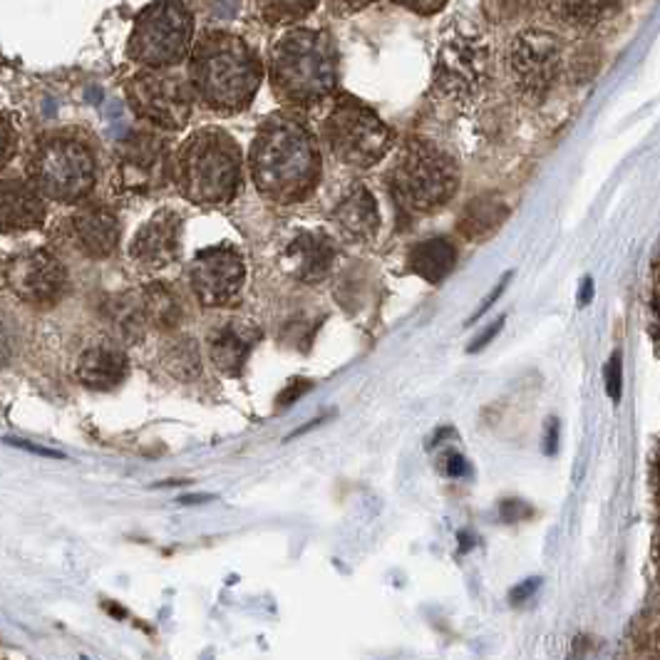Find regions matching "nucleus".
Listing matches in <instances>:
<instances>
[{"mask_svg":"<svg viewBox=\"0 0 660 660\" xmlns=\"http://www.w3.org/2000/svg\"><path fill=\"white\" fill-rule=\"evenodd\" d=\"M181 244V216L177 212H159L132 238L130 256L147 271L167 269L177 261Z\"/></svg>","mask_w":660,"mask_h":660,"instance_id":"nucleus-14","label":"nucleus"},{"mask_svg":"<svg viewBox=\"0 0 660 660\" xmlns=\"http://www.w3.org/2000/svg\"><path fill=\"white\" fill-rule=\"evenodd\" d=\"M395 3L407 5L410 11H415V13L429 15V13H437L439 8L445 5V0H395Z\"/></svg>","mask_w":660,"mask_h":660,"instance_id":"nucleus-36","label":"nucleus"},{"mask_svg":"<svg viewBox=\"0 0 660 660\" xmlns=\"http://www.w3.org/2000/svg\"><path fill=\"white\" fill-rule=\"evenodd\" d=\"M390 187L398 204L407 212L427 214L447 204L457 189V167L443 149L413 142L390 171Z\"/></svg>","mask_w":660,"mask_h":660,"instance_id":"nucleus-5","label":"nucleus"},{"mask_svg":"<svg viewBox=\"0 0 660 660\" xmlns=\"http://www.w3.org/2000/svg\"><path fill=\"white\" fill-rule=\"evenodd\" d=\"M276 94L291 104H313L336 88V53L331 37L318 31L286 33L271 57Z\"/></svg>","mask_w":660,"mask_h":660,"instance_id":"nucleus-3","label":"nucleus"},{"mask_svg":"<svg viewBox=\"0 0 660 660\" xmlns=\"http://www.w3.org/2000/svg\"><path fill=\"white\" fill-rule=\"evenodd\" d=\"M606 388H608V395L614 403H618L620 400V390H624V370H620V356L616 353L614 358L608 360L606 366Z\"/></svg>","mask_w":660,"mask_h":660,"instance_id":"nucleus-29","label":"nucleus"},{"mask_svg":"<svg viewBox=\"0 0 660 660\" xmlns=\"http://www.w3.org/2000/svg\"><path fill=\"white\" fill-rule=\"evenodd\" d=\"M70 234L82 254L104 258L120 244V219L104 206H82L70 216Z\"/></svg>","mask_w":660,"mask_h":660,"instance_id":"nucleus-16","label":"nucleus"},{"mask_svg":"<svg viewBox=\"0 0 660 660\" xmlns=\"http://www.w3.org/2000/svg\"><path fill=\"white\" fill-rule=\"evenodd\" d=\"M191 82L212 110L238 112L261 85V63L242 37L206 33L191 57Z\"/></svg>","mask_w":660,"mask_h":660,"instance_id":"nucleus-2","label":"nucleus"},{"mask_svg":"<svg viewBox=\"0 0 660 660\" xmlns=\"http://www.w3.org/2000/svg\"><path fill=\"white\" fill-rule=\"evenodd\" d=\"M333 256H336V246L323 232H303L293 238L286 248L283 269L289 271L293 279L313 283L321 281L328 273Z\"/></svg>","mask_w":660,"mask_h":660,"instance_id":"nucleus-17","label":"nucleus"},{"mask_svg":"<svg viewBox=\"0 0 660 660\" xmlns=\"http://www.w3.org/2000/svg\"><path fill=\"white\" fill-rule=\"evenodd\" d=\"M31 175L41 194L55 202H80L94 184V157L80 139L51 137L37 147Z\"/></svg>","mask_w":660,"mask_h":660,"instance_id":"nucleus-7","label":"nucleus"},{"mask_svg":"<svg viewBox=\"0 0 660 660\" xmlns=\"http://www.w3.org/2000/svg\"><path fill=\"white\" fill-rule=\"evenodd\" d=\"M325 139L343 165L362 169L385 157L392 135L388 124L370 108L353 98H343L325 122Z\"/></svg>","mask_w":660,"mask_h":660,"instance_id":"nucleus-8","label":"nucleus"},{"mask_svg":"<svg viewBox=\"0 0 660 660\" xmlns=\"http://www.w3.org/2000/svg\"><path fill=\"white\" fill-rule=\"evenodd\" d=\"M557 439H559V425H557V420H551V423H549V437H547V452L549 455L557 452Z\"/></svg>","mask_w":660,"mask_h":660,"instance_id":"nucleus-41","label":"nucleus"},{"mask_svg":"<svg viewBox=\"0 0 660 660\" xmlns=\"http://www.w3.org/2000/svg\"><path fill=\"white\" fill-rule=\"evenodd\" d=\"M526 0H490V13L496 21H504V18H512L516 13L524 11Z\"/></svg>","mask_w":660,"mask_h":660,"instance_id":"nucleus-31","label":"nucleus"},{"mask_svg":"<svg viewBox=\"0 0 660 660\" xmlns=\"http://www.w3.org/2000/svg\"><path fill=\"white\" fill-rule=\"evenodd\" d=\"M15 152V132L3 114H0V167H5L11 161Z\"/></svg>","mask_w":660,"mask_h":660,"instance_id":"nucleus-30","label":"nucleus"},{"mask_svg":"<svg viewBox=\"0 0 660 660\" xmlns=\"http://www.w3.org/2000/svg\"><path fill=\"white\" fill-rule=\"evenodd\" d=\"M551 5L567 23L577 27H591L608 13L614 0H551Z\"/></svg>","mask_w":660,"mask_h":660,"instance_id":"nucleus-27","label":"nucleus"},{"mask_svg":"<svg viewBox=\"0 0 660 660\" xmlns=\"http://www.w3.org/2000/svg\"><path fill=\"white\" fill-rule=\"evenodd\" d=\"M246 279L244 258L232 246H212L194 256L189 266V283L197 299L209 309L232 303Z\"/></svg>","mask_w":660,"mask_h":660,"instance_id":"nucleus-11","label":"nucleus"},{"mask_svg":"<svg viewBox=\"0 0 660 660\" xmlns=\"http://www.w3.org/2000/svg\"><path fill=\"white\" fill-rule=\"evenodd\" d=\"M510 279H512V273H506V276H504V279H502L500 283H496V289H494V291H492L490 295H486V301H482V305H480V311H477V313L472 315V323H474L477 318H482V315H484V311H490V305H492V303H494L496 299H500V295H502V291L506 289V281H510Z\"/></svg>","mask_w":660,"mask_h":660,"instance_id":"nucleus-38","label":"nucleus"},{"mask_svg":"<svg viewBox=\"0 0 660 660\" xmlns=\"http://www.w3.org/2000/svg\"><path fill=\"white\" fill-rule=\"evenodd\" d=\"M139 301L142 311H145V318L155 325V328L171 331L184 318V309H181L179 295L171 291L167 283H149Z\"/></svg>","mask_w":660,"mask_h":660,"instance_id":"nucleus-24","label":"nucleus"},{"mask_svg":"<svg viewBox=\"0 0 660 660\" xmlns=\"http://www.w3.org/2000/svg\"><path fill=\"white\" fill-rule=\"evenodd\" d=\"M5 281L18 299L33 305H53L68 289L65 266L47 251H25L11 258Z\"/></svg>","mask_w":660,"mask_h":660,"instance_id":"nucleus-12","label":"nucleus"},{"mask_svg":"<svg viewBox=\"0 0 660 660\" xmlns=\"http://www.w3.org/2000/svg\"><path fill=\"white\" fill-rule=\"evenodd\" d=\"M502 516L506 522H519L526 516V504L524 502H504L502 504Z\"/></svg>","mask_w":660,"mask_h":660,"instance_id":"nucleus-39","label":"nucleus"},{"mask_svg":"<svg viewBox=\"0 0 660 660\" xmlns=\"http://www.w3.org/2000/svg\"><path fill=\"white\" fill-rule=\"evenodd\" d=\"M209 5H212V13L216 18L232 21V18L238 13V8H242V0H209Z\"/></svg>","mask_w":660,"mask_h":660,"instance_id":"nucleus-33","label":"nucleus"},{"mask_svg":"<svg viewBox=\"0 0 660 660\" xmlns=\"http://www.w3.org/2000/svg\"><path fill=\"white\" fill-rule=\"evenodd\" d=\"M130 360L118 346H92L78 360V378L92 390H112L127 378Z\"/></svg>","mask_w":660,"mask_h":660,"instance_id":"nucleus-20","label":"nucleus"},{"mask_svg":"<svg viewBox=\"0 0 660 660\" xmlns=\"http://www.w3.org/2000/svg\"><path fill=\"white\" fill-rule=\"evenodd\" d=\"M258 340V331L251 323L244 321H228L222 323L209 338V360L214 362V368L224 376H238L246 366L248 353H251L254 343Z\"/></svg>","mask_w":660,"mask_h":660,"instance_id":"nucleus-18","label":"nucleus"},{"mask_svg":"<svg viewBox=\"0 0 660 660\" xmlns=\"http://www.w3.org/2000/svg\"><path fill=\"white\" fill-rule=\"evenodd\" d=\"M593 299V281L586 279L581 283V291H579V305L583 309V305H589Z\"/></svg>","mask_w":660,"mask_h":660,"instance_id":"nucleus-42","label":"nucleus"},{"mask_svg":"<svg viewBox=\"0 0 660 660\" xmlns=\"http://www.w3.org/2000/svg\"><path fill=\"white\" fill-rule=\"evenodd\" d=\"M45 219L37 189L23 181H0V232H27Z\"/></svg>","mask_w":660,"mask_h":660,"instance_id":"nucleus-19","label":"nucleus"},{"mask_svg":"<svg viewBox=\"0 0 660 660\" xmlns=\"http://www.w3.org/2000/svg\"><path fill=\"white\" fill-rule=\"evenodd\" d=\"M209 500H214L212 494H194V496H181V504H194V502H209Z\"/></svg>","mask_w":660,"mask_h":660,"instance_id":"nucleus-44","label":"nucleus"},{"mask_svg":"<svg viewBox=\"0 0 660 660\" xmlns=\"http://www.w3.org/2000/svg\"><path fill=\"white\" fill-rule=\"evenodd\" d=\"M333 222H336L343 236L353 238V242H370V238L378 234V226H380L376 199H372V194L366 187H356L336 206Z\"/></svg>","mask_w":660,"mask_h":660,"instance_id":"nucleus-21","label":"nucleus"},{"mask_svg":"<svg viewBox=\"0 0 660 660\" xmlns=\"http://www.w3.org/2000/svg\"><path fill=\"white\" fill-rule=\"evenodd\" d=\"M502 328H504V315H502V318H496L492 325H486V331L482 333V336L472 343L470 353H480L482 348L490 346V343H492L496 336H500V331H502Z\"/></svg>","mask_w":660,"mask_h":660,"instance_id":"nucleus-34","label":"nucleus"},{"mask_svg":"<svg viewBox=\"0 0 660 660\" xmlns=\"http://www.w3.org/2000/svg\"><path fill=\"white\" fill-rule=\"evenodd\" d=\"M539 579H529V581H524V583H519V586H516L512 593H510V599H512V604H524L526 599L532 596L534 591L539 589Z\"/></svg>","mask_w":660,"mask_h":660,"instance_id":"nucleus-37","label":"nucleus"},{"mask_svg":"<svg viewBox=\"0 0 660 660\" xmlns=\"http://www.w3.org/2000/svg\"><path fill=\"white\" fill-rule=\"evenodd\" d=\"M108 321L114 328V333L122 340L135 343L142 338V333H145V311H142V301L135 299V295H118V299H112L108 303Z\"/></svg>","mask_w":660,"mask_h":660,"instance_id":"nucleus-25","label":"nucleus"},{"mask_svg":"<svg viewBox=\"0 0 660 660\" xmlns=\"http://www.w3.org/2000/svg\"><path fill=\"white\" fill-rule=\"evenodd\" d=\"M338 3L346 8V11H358V8L372 3V0H338Z\"/></svg>","mask_w":660,"mask_h":660,"instance_id":"nucleus-43","label":"nucleus"},{"mask_svg":"<svg viewBox=\"0 0 660 660\" xmlns=\"http://www.w3.org/2000/svg\"><path fill=\"white\" fill-rule=\"evenodd\" d=\"M486 72V47L474 37H455L437 57V88L449 98H467L480 88Z\"/></svg>","mask_w":660,"mask_h":660,"instance_id":"nucleus-13","label":"nucleus"},{"mask_svg":"<svg viewBox=\"0 0 660 660\" xmlns=\"http://www.w3.org/2000/svg\"><path fill=\"white\" fill-rule=\"evenodd\" d=\"M445 472L449 477H462L467 472V462L462 455H449L447 457V465H445Z\"/></svg>","mask_w":660,"mask_h":660,"instance_id":"nucleus-40","label":"nucleus"},{"mask_svg":"<svg viewBox=\"0 0 660 660\" xmlns=\"http://www.w3.org/2000/svg\"><path fill=\"white\" fill-rule=\"evenodd\" d=\"M242 181V149L222 130H202L179 149L177 184L189 202L224 204Z\"/></svg>","mask_w":660,"mask_h":660,"instance_id":"nucleus-4","label":"nucleus"},{"mask_svg":"<svg viewBox=\"0 0 660 660\" xmlns=\"http://www.w3.org/2000/svg\"><path fill=\"white\" fill-rule=\"evenodd\" d=\"M130 102L139 118L165 130H181L191 114L187 82L169 72H142L127 85Z\"/></svg>","mask_w":660,"mask_h":660,"instance_id":"nucleus-10","label":"nucleus"},{"mask_svg":"<svg viewBox=\"0 0 660 660\" xmlns=\"http://www.w3.org/2000/svg\"><path fill=\"white\" fill-rule=\"evenodd\" d=\"M318 0H256V5L261 8V13L269 18L271 23H289L299 21V18L309 15Z\"/></svg>","mask_w":660,"mask_h":660,"instance_id":"nucleus-28","label":"nucleus"},{"mask_svg":"<svg viewBox=\"0 0 660 660\" xmlns=\"http://www.w3.org/2000/svg\"><path fill=\"white\" fill-rule=\"evenodd\" d=\"M321 155L309 127L289 114H276L258 130L251 147V177L273 202H299L313 189Z\"/></svg>","mask_w":660,"mask_h":660,"instance_id":"nucleus-1","label":"nucleus"},{"mask_svg":"<svg viewBox=\"0 0 660 660\" xmlns=\"http://www.w3.org/2000/svg\"><path fill=\"white\" fill-rule=\"evenodd\" d=\"M407 264L413 273L427 283L445 281L449 271L457 264V251L447 238H429V242L417 244L407 256Z\"/></svg>","mask_w":660,"mask_h":660,"instance_id":"nucleus-22","label":"nucleus"},{"mask_svg":"<svg viewBox=\"0 0 660 660\" xmlns=\"http://www.w3.org/2000/svg\"><path fill=\"white\" fill-rule=\"evenodd\" d=\"M167 149L155 135H135L122 145L120 179L130 191H149L165 184Z\"/></svg>","mask_w":660,"mask_h":660,"instance_id":"nucleus-15","label":"nucleus"},{"mask_svg":"<svg viewBox=\"0 0 660 660\" xmlns=\"http://www.w3.org/2000/svg\"><path fill=\"white\" fill-rule=\"evenodd\" d=\"M506 204L502 199H496L492 194L486 197H477L470 206L465 209L462 219H459V232H462L467 238L472 242H482V238H490L496 228L504 224L506 219Z\"/></svg>","mask_w":660,"mask_h":660,"instance_id":"nucleus-23","label":"nucleus"},{"mask_svg":"<svg viewBox=\"0 0 660 660\" xmlns=\"http://www.w3.org/2000/svg\"><path fill=\"white\" fill-rule=\"evenodd\" d=\"M563 51L557 35L547 31H524L514 37L510 51L512 78L524 94L541 98L559 80Z\"/></svg>","mask_w":660,"mask_h":660,"instance_id":"nucleus-9","label":"nucleus"},{"mask_svg":"<svg viewBox=\"0 0 660 660\" xmlns=\"http://www.w3.org/2000/svg\"><path fill=\"white\" fill-rule=\"evenodd\" d=\"M8 445H13L18 449H27V452L33 455H41V457H51V459H65L63 452H57V449H47V447H41V445H33L27 443V439H15V437H5Z\"/></svg>","mask_w":660,"mask_h":660,"instance_id":"nucleus-32","label":"nucleus"},{"mask_svg":"<svg viewBox=\"0 0 660 660\" xmlns=\"http://www.w3.org/2000/svg\"><path fill=\"white\" fill-rule=\"evenodd\" d=\"M191 43V13L181 0H157L139 13L130 37V57L147 68L184 60Z\"/></svg>","mask_w":660,"mask_h":660,"instance_id":"nucleus-6","label":"nucleus"},{"mask_svg":"<svg viewBox=\"0 0 660 660\" xmlns=\"http://www.w3.org/2000/svg\"><path fill=\"white\" fill-rule=\"evenodd\" d=\"M309 388L311 385L305 380L293 382V385H286V390L279 395V407H291L295 403V400H299Z\"/></svg>","mask_w":660,"mask_h":660,"instance_id":"nucleus-35","label":"nucleus"},{"mask_svg":"<svg viewBox=\"0 0 660 660\" xmlns=\"http://www.w3.org/2000/svg\"><path fill=\"white\" fill-rule=\"evenodd\" d=\"M161 362L179 380H191L202 370V353L191 338H175L167 343L165 353H161Z\"/></svg>","mask_w":660,"mask_h":660,"instance_id":"nucleus-26","label":"nucleus"}]
</instances>
